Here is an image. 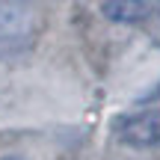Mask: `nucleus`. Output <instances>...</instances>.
<instances>
[{"instance_id":"nucleus-3","label":"nucleus","mask_w":160,"mask_h":160,"mask_svg":"<svg viewBox=\"0 0 160 160\" xmlns=\"http://www.w3.org/2000/svg\"><path fill=\"white\" fill-rule=\"evenodd\" d=\"M101 12L116 24H142L151 12V3L148 0H104Z\"/></svg>"},{"instance_id":"nucleus-4","label":"nucleus","mask_w":160,"mask_h":160,"mask_svg":"<svg viewBox=\"0 0 160 160\" xmlns=\"http://www.w3.org/2000/svg\"><path fill=\"white\" fill-rule=\"evenodd\" d=\"M145 30H148V36L160 45V3L157 6H151V12H148V18H145Z\"/></svg>"},{"instance_id":"nucleus-2","label":"nucleus","mask_w":160,"mask_h":160,"mask_svg":"<svg viewBox=\"0 0 160 160\" xmlns=\"http://www.w3.org/2000/svg\"><path fill=\"white\" fill-rule=\"evenodd\" d=\"M119 137H122V142L133 145V148L160 145V107H148V110H139V113H131L128 119H122Z\"/></svg>"},{"instance_id":"nucleus-5","label":"nucleus","mask_w":160,"mask_h":160,"mask_svg":"<svg viewBox=\"0 0 160 160\" xmlns=\"http://www.w3.org/2000/svg\"><path fill=\"white\" fill-rule=\"evenodd\" d=\"M0 160H27V157H18V154H6V157H0Z\"/></svg>"},{"instance_id":"nucleus-1","label":"nucleus","mask_w":160,"mask_h":160,"mask_svg":"<svg viewBox=\"0 0 160 160\" xmlns=\"http://www.w3.org/2000/svg\"><path fill=\"white\" fill-rule=\"evenodd\" d=\"M42 15L30 0H0V51H21L36 39Z\"/></svg>"}]
</instances>
